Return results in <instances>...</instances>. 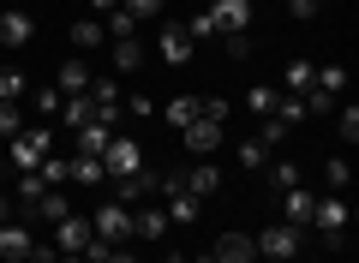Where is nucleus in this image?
<instances>
[{"instance_id":"37998d69","label":"nucleus","mask_w":359,"mask_h":263,"mask_svg":"<svg viewBox=\"0 0 359 263\" xmlns=\"http://www.w3.org/2000/svg\"><path fill=\"white\" fill-rule=\"evenodd\" d=\"M102 263H138V257H132L126 245H108V257H102Z\"/></svg>"},{"instance_id":"bb28decb","label":"nucleus","mask_w":359,"mask_h":263,"mask_svg":"<svg viewBox=\"0 0 359 263\" xmlns=\"http://www.w3.org/2000/svg\"><path fill=\"white\" fill-rule=\"evenodd\" d=\"M25 90H30V78L18 66H0V102H25Z\"/></svg>"},{"instance_id":"412c9836","label":"nucleus","mask_w":359,"mask_h":263,"mask_svg":"<svg viewBox=\"0 0 359 263\" xmlns=\"http://www.w3.org/2000/svg\"><path fill=\"white\" fill-rule=\"evenodd\" d=\"M138 66H144V42H138V36H120V42H114V72L132 78Z\"/></svg>"},{"instance_id":"b1692460","label":"nucleus","mask_w":359,"mask_h":263,"mask_svg":"<svg viewBox=\"0 0 359 263\" xmlns=\"http://www.w3.org/2000/svg\"><path fill=\"white\" fill-rule=\"evenodd\" d=\"M264 180H269V191H287V186H299V168L287 162V156H269V168H264Z\"/></svg>"},{"instance_id":"f704fd0d","label":"nucleus","mask_w":359,"mask_h":263,"mask_svg":"<svg viewBox=\"0 0 359 263\" xmlns=\"http://www.w3.org/2000/svg\"><path fill=\"white\" fill-rule=\"evenodd\" d=\"M25 132V114H18V102H0V138H18Z\"/></svg>"},{"instance_id":"49530a36","label":"nucleus","mask_w":359,"mask_h":263,"mask_svg":"<svg viewBox=\"0 0 359 263\" xmlns=\"http://www.w3.org/2000/svg\"><path fill=\"white\" fill-rule=\"evenodd\" d=\"M198 263H216V257H210V251H198Z\"/></svg>"},{"instance_id":"39448f33","label":"nucleus","mask_w":359,"mask_h":263,"mask_svg":"<svg viewBox=\"0 0 359 263\" xmlns=\"http://www.w3.org/2000/svg\"><path fill=\"white\" fill-rule=\"evenodd\" d=\"M90 234L102 239V245H126V239H132V210H126V203H114V198H108L102 210L90 215Z\"/></svg>"},{"instance_id":"7c9ffc66","label":"nucleus","mask_w":359,"mask_h":263,"mask_svg":"<svg viewBox=\"0 0 359 263\" xmlns=\"http://www.w3.org/2000/svg\"><path fill=\"white\" fill-rule=\"evenodd\" d=\"M276 102H282V96H276L269 84H252V90H245V108H252V114H276Z\"/></svg>"},{"instance_id":"4468645a","label":"nucleus","mask_w":359,"mask_h":263,"mask_svg":"<svg viewBox=\"0 0 359 263\" xmlns=\"http://www.w3.org/2000/svg\"><path fill=\"white\" fill-rule=\"evenodd\" d=\"M30 36H36V18H30V13H13V6H6V13H0V48H25Z\"/></svg>"},{"instance_id":"72a5a7b5","label":"nucleus","mask_w":359,"mask_h":263,"mask_svg":"<svg viewBox=\"0 0 359 263\" xmlns=\"http://www.w3.org/2000/svg\"><path fill=\"white\" fill-rule=\"evenodd\" d=\"M102 30H108V36H114V42H120V36H132V30H138V18H132L126 6H114V13H108V25H102Z\"/></svg>"},{"instance_id":"20e7f679","label":"nucleus","mask_w":359,"mask_h":263,"mask_svg":"<svg viewBox=\"0 0 359 263\" xmlns=\"http://www.w3.org/2000/svg\"><path fill=\"white\" fill-rule=\"evenodd\" d=\"M299 234H306V227H294V222H276V227H264V234H257L252 245H257V257H269V263H287V257H299Z\"/></svg>"},{"instance_id":"5701e85b","label":"nucleus","mask_w":359,"mask_h":263,"mask_svg":"<svg viewBox=\"0 0 359 263\" xmlns=\"http://www.w3.org/2000/svg\"><path fill=\"white\" fill-rule=\"evenodd\" d=\"M198 114H204V96H174L168 102V126H180V132H186Z\"/></svg>"},{"instance_id":"c03bdc74","label":"nucleus","mask_w":359,"mask_h":263,"mask_svg":"<svg viewBox=\"0 0 359 263\" xmlns=\"http://www.w3.org/2000/svg\"><path fill=\"white\" fill-rule=\"evenodd\" d=\"M114 6H120V0H90V18H108Z\"/></svg>"},{"instance_id":"a18cd8bd","label":"nucleus","mask_w":359,"mask_h":263,"mask_svg":"<svg viewBox=\"0 0 359 263\" xmlns=\"http://www.w3.org/2000/svg\"><path fill=\"white\" fill-rule=\"evenodd\" d=\"M0 222H13V198L6 191H0Z\"/></svg>"},{"instance_id":"1a4fd4ad","label":"nucleus","mask_w":359,"mask_h":263,"mask_svg":"<svg viewBox=\"0 0 359 263\" xmlns=\"http://www.w3.org/2000/svg\"><path fill=\"white\" fill-rule=\"evenodd\" d=\"M210 30H216V36H233V30H252V0H216V6H210Z\"/></svg>"},{"instance_id":"79ce46f5","label":"nucleus","mask_w":359,"mask_h":263,"mask_svg":"<svg viewBox=\"0 0 359 263\" xmlns=\"http://www.w3.org/2000/svg\"><path fill=\"white\" fill-rule=\"evenodd\" d=\"M25 263H60V251H54V245H30Z\"/></svg>"},{"instance_id":"393cba45","label":"nucleus","mask_w":359,"mask_h":263,"mask_svg":"<svg viewBox=\"0 0 359 263\" xmlns=\"http://www.w3.org/2000/svg\"><path fill=\"white\" fill-rule=\"evenodd\" d=\"M311 78H318V66H311V60H287L282 84H287V96H306V90H311Z\"/></svg>"},{"instance_id":"e433bc0d","label":"nucleus","mask_w":359,"mask_h":263,"mask_svg":"<svg viewBox=\"0 0 359 263\" xmlns=\"http://www.w3.org/2000/svg\"><path fill=\"white\" fill-rule=\"evenodd\" d=\"M335 132H341L347 144H359V108H353V102H347V108L335 114Z\"/></svg>"},{"instance_id":"6ab92c4d","label":"nucleus","mask_w":359,"mask_h":263,"mask_svg":"<svg viewBox=\"0 0 359 263\" xmlns=\"http://www.w3.org/2000/svg\"><path fill=\"white\" fill-rule=\"evenodd\" d=\"M162 210H168V222H174V227H192V222H198V210H204V203H198L192 191L180 186V191H168V198H162Z\"/></svg>"},{"instance_id":"f03ea898","label":"nucleus","mask_w":359,"mask_h":263,"mask_svg":"<svg viewBox=\"0 0 359 263\" xmlns=\"http://www.w3.org/2000/svg\"><path fill=\"white\" fill-rule=\"evenodd\" d=\"M84 102H90V114H96L102 126H114V132H120V120H126V90H120L108 72H102V78H90Z\"/></svg>"},{"instance_id":"0eeeda50","label":"nucleus","mask_w":359,"mask_h":263,"mask_svg":"<svg viewBox=\"0 0 359 263\" xmlns=\"http://www.w3.org/2000/svg\"><path fill=\"white\" fill-rule=\"evenodd\" d=\"M90 215H78V210H66L60 222H54V251H60V257H78V251L90 245Z\"/></svg>"},{"instance_id":"a19ab883","label":"nucleus","mask_w":359,"mask_h":263,"mask_svg":"<svg viewBox=\"0 0 359 263\" xmlns=\"http://www.w3.org/2000/svg\"><path fill=\"white\" fill-rule=\"evenodd\" d=\"M228 54H233V60H245V54H252V36H245V30H233V36H228Z\"/></svg>"},{"instance_id":"ddd939ff","label":"nucleus","mask_w":359,"mask_h":263,"mask_svg":"<svg viewBox=\"0 0 359 263\" xmlns=\"http://www.w3.org/2000/svg\"><path fill=\"white\" fill-rule=\"evenodd\" d=\"M108 138H114V126H102V120H90V126H78V132H72V156H96V162H102Z\"/></svg>"},{"instance_id":"09e8293b","label":"nucleus","mask_w":359,"mask_h":263,"mask_svg":"<svg viewBox=\"0 0 359 263\" xmlns=\"http://www.w3.org/2000/svg\"><path fill=\"white\" fill-rule=\"evenodd\" d=\"M0 13H6V6H0Z\"/></svg>"},{"instance_id":"423d86ee","label":"nucleus","mask_w":359,"mask_h":263,"mask_svg":"<svg viewBox=\"0 0 359 263\" xmlns=\"http://www.w3.org/2000/svg\"><path fill=\"white\" fill-rule=\"evenodd\" d=\"M102 174L108 180H126V174H144V150H138V138H108V150H102Z\"/></svg>"},{"instance_id":"aec40b11","label":"nucleus","mask_w":359,"mask_h":263,"mask_svg":"<svg viewBox=\"0 0 359 263\" xmlns=\"http://www.w3.org/2000/svg\"><path fill=\"white\" fill-rule=\"evenodd\" d=\"M66 36H72L78 54H90V48H102V42H108V30H102V18H90V13H84L72 30H66Z\"/></svg>"},{"instance_id":"f3484780","label":"nucleus","mask_w":359,"mask_h":263,"mask_svg":"<svg viewBox=\"0 0 359 263\" xmlns=\"http://www.w3.org/2000/svg\"><path fill=\"white\" fill-rule=\"evenodd\" d=\"M180 180H186V191H192V198L204 203L210 191L222 186V168H216V162H198V168H180Z\"/></svg>"},{"instance_id":"58836bf2","label":"nucleus","mask_w":359,"mask_h":263,"mask_svg":"<svg viewBox=\"0 0 359 263\" xmlns=\"http://www.w3.org/2000/svg\"><path fill=\"white\" fill-rule=\"evenodd\" d=\"M60 102H66V96H60L54 84H48V90H36V114H60Z\"/></svg>"},{"instance_id":"473e14b6","label":"nucleus","mask_w":359,"mask_h":263,"mask_svg":"<svg viewBox=\"0 0 359 263\" xmlns=\"http://www.w3.org/2000/svg\"><path fill=\"white\" fill-rule=\"evenodd\" d=\"M276 120H282L287 132H294V126L306 120V102H299V96H282V102H276Z\"/></svg>"},{"instance_id":"a878e982","label":"nucleus","mask_w":359,"mask_h":263,"mask_svg":"<svg viewBox=\"0 0 359 263\" xmlns=\"http://www.w3.org/2000/svg\"><path fill=\"white\" fill-rule=\"evenodd\" d=\"M269 156H276L269 144H257V138H240V168H245V174H264V168H269Z\"/></svg>"},{"instance_id":"a211bd4d","label":"nucleus","mask_w":359,"mask_h":263,"mask_svg":"<svg viewBox=\"0 0 359 263\" xmlns=\"http://www.w3.org/2000/svg\"><path fill=\"white\" fill-rule=\"evenodd\" d=\"M311 203H318V198H311L306 186H287V191H282V222H294V227H311Z\"/></svg>"},{"instance_id":"c756f323","label":"nucleus","mask_w":359,"mask_h":263,"mask_svg":"<svg viewBox=\"0 0 359 263\" xmlns=\"http://www.w3.org/2000/svg\"><path fill=\"white\" fill-rule=\"evenodd\" d=\"M311 90H330V96H341V90H347V72H341V66H318Z\"/></svg>"},{"instance_id":"dca6fc26","label":"nucleus","mask_w":359,"mask_h":263,"mask_svg":"<svg viewBox=\"0 0 359 263\" xmlns=\"http://www.w3.org/2000/svg\"><path fill=\"white\" fill-rule=\"evenodd\" d=\"M210 257H216V263H252L257 245H252V234H222L216 245H210Z\"/></svg>"},{"instance_id":"6e6552de","label":"nucleus","mask_w":359,"mask_h":263,"mask_svg":"<svg viewBox=\"0 0 359 263\" xmlns=\"http://www.w3.org/2000/svg\"><path fill=\"white\" fill-rule=\"evenodd\" d=\"M311 227H323V239L341 245V227H347V198H341V191H330V198L311 203Z\"/></svg>"},{"instance_id":"9d476101","label":"nucleus","mask_w":359,"mask_h":263,"mask_svg":"<svg viewBox=\"0 0 359 263\" xmlns=\"http://www.w3.org/2000/svg\"><path fill=\"white\" fill-rule=\"evenodd\" d=\"M156 54H162L168 66H186V60H192V30H186V25H162V30H156Z\"/></svg>"},{"instance_id":"4c0bfd02","label":"nucleus","mask_w":359,"mask_h":263,"mask_svg":"<svg viewBox=\"0 0 359 263\" xmlns=\"http://www.w3.org/2000/svg\"><path fill=\"white\" fill-rule=\"evenodd\" d=\"M120 6H126V13L138 18V25H144V18H156V13H162V0H120Z\"/></svg>"},{"instance_id":"ea45409f","label":"nucleus","mask_w":359,"mask_h":263,"mask_svg":"<svg viewBox=\"0 0 359 263\" xmlns=\"http://www.w3.org/2000/svg\"><path fill=\"white\" fill-rule=\"evenodd\" d=\"M287 13H294V18H318L323 0H287Z\"/></svg>"},{"instance_id":"7ed1b4c3","label":"nucleus","mask_w":359,"mask_h":263,"mask_svg":"<svg viewBox=\"0 0 359 263\" xmlns=\"http://www.w3.org/2000/svg\"><path fill=\"white\" fill-rule=\"evenodd\" d=\"M42 156H54V132L48 126H25L13 138V174H36Z\"/></svg>"},{"instance_id":"f8f14e48","label":"nucleus","mask_w":359,"mask_h":263,"mask_svg":"<svg viewBox=\"0 0 359 263\" xmlns=\"http://www.w3.org/2000/svg\"><path fill=\"white\" fill-rule=\"evenodd\" d=\"M90 78H96V72H90V60H84V54H72V60H60V72H54V90H60V96H84Z\"/></svg>"},{"instance_id":"cd10ccee","label":"nucleus","mask_w":359,"mask_h":263,"mask_svg":"<svg viewBox=\"0 0 359 263\" xmlns=\"http://www.w3.org/2000/svg\"><path fill=\"white\" fill-rule=\"evenodd\" d=\"M299 102H306V120H323V114H335V108H341V96H330V90H306Z\"/></svg>"},{"instance_id":"c85d7f7f","label":"nucleus","mask_w":359,"mask_h":263,"mask_svg":"<svg viewBox=\"0 0 359 263\" xmlns=\"http://www.w3.org/2000/svg\"><path fill=\"white\" fill-rule=\"evenodd\" d=\"M252 138H257V144H269V150H282V144H287V138H294V132H287V126H282V120H276V114H264V126H257Z\"/></svg>"},{"instance_id":"de8ad7c7","label":"nucleus","mask_w":359,"mask_h":263,"mask_svg":"<svg viewBox=\"0 0 359 263\" xmlns=\"http://www.w3.org/2000/svg\"><path fill=\"white\" fill-rule=\"evenodd\" d=\"M156 263H180V257H168V251H162V257H156Z\"/></svg>"},{"instance_id":"c9c22d12","label":"nucleus","mask_w":359,"mask_h":263,"mask_svg":"<svg viewBox=\"0 0 359 263\" xmlns=\"http://www.w3.org/2000/svg\"><path fill=\"white\" fill-rule=\"evenodd\" d=\"M347 180H353V174H347V162H341V156H330V162H323V186H330V191H347Z\"/></svg>"},{"instance_id":"4be33fe9","label":"nucleus","mask_w":359,"mask_h":263,"mask_svg":"<svg viewBox=\"0 0 359 263\" xmlns=\"http://www.w3.org/2000/svg\"><path fill=\"white\" fill-rule=\"evenodd\" d=\"M66 180H72V186H96V180H108V174H102L96 156H66Z\"/></svg>"},{"instance_id":"f257e3e1","label":"nucleus","mask_w":359,"mask_h":263,"mask_svg":"<svg viewBox=\"0 0 359 263\" xmlns=\"http://www.w3.org/2000/svg\"><path fill=\"white\" fill-rule=\"evenodd\" d=\"M222 120H228V102H222V96H204V114L180 132V138H186V150H192L198 162H210V156L222 150Z\"/></svg>"},{"instance_id":"9b49d317","label":"nucleus","mask_w":359,"mask_h":263,"mask_svg":"<svg viewBox=\"0 0 359 263\" xmlns=\"http://www.w3.org/2000/svg\"><path fill=\"white\" fill-rule=\"evenodd\" d=\"M30 245H36V239H30V222H0V263H25L30 257Z\"/></svg>"},{"instance_id":"2f4dec72","label":"nucleus","mask_w":359,"mask_h":263,"mask_svg":"<svg viewBox=\"0 0 359 263\" xmlns=\"http://www.w3.org/2000/svg\"><path fill=\"white\" fill-rule=\"evenodd\" d=\"M60 114H66V126H72V132H78V126H90V120H96L84 96H66V102H60Z\"/></svg>"},{"instance_id":"2eb2a0df","label":"nucleus","mask_w":359,"mask_h":263,"mask_svg":"<svg viewBox=\"0 0 359 263\" xmlns=\"http://www.w3.org/2000/svg\"><path fill=\"white\" fill-rule=\"evenodd\" d=\"M168 227H174V222H168L162 203H150V210H132V239H150V245H156Z\"/></svg>"}]
</instances>
